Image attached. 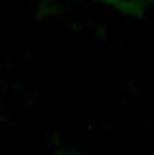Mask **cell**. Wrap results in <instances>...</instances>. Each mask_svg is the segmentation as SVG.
Instances as JSON below:
<instances>
[{"label": "cell", "instance_id": "1", "mask_svg": "<svg viewBox=\"0 0 154 155\" xmlns=\"http://www.w3.org/2000/svg\"><path fill=\"white\" fill-rule=\"evenodd\" d=\"M80 2H93L99 6H107L133 19H145L150 12H154V0H80Z\"/></svg>", "mask_w": 154, "mask_h": 155}]
</instances>
